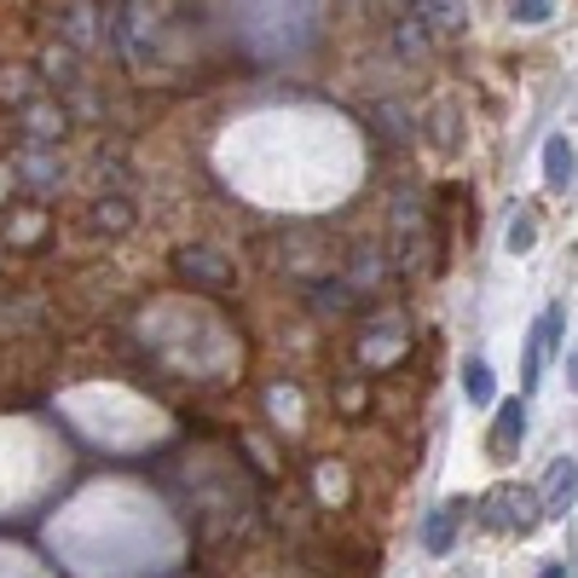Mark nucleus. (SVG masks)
Segmentation results:
<instances>
[{
  "label": "nucleus",
  "instance_id": "nucleus-1",
  "mask_svg": "<svg viewBox=\"0 0 578 578\" xmlns=\"http://www.w3.org/2000/svg\"><path fill=\"white\" fill-rule=\"evenodd\" d=\"M544 521L538 509V492H521V486H497L481 497V526L486 533H533Z\"/></svg>",
  "mask_w": 578,
  "mask_h": 578
},
{
  "label": "nucleus",
  "instance_id": "nucleus-2",
  "mask_svg": "<svg viewBox=\"0 0 578 578\" xmlns=\"http://www.w3.org/2000/svg\"><path fill=\"white\" fill-rule=\"evenodd\" d=\"M561 336H567V307H549V313L533 324V336H526V359H521V399L538 388V376H544L549 354L561 347Z\"/></svg>",
  "mask_w": 578,
  "mask_h": 578
},
{
  "label": "nucleus",
  "instance_id": "nucleus-3",
  "mask_svg": "<svg viewBox=\"0 0 578 578\" xmlns=\"http://www.w3.org/2000/svg\"><path fill=\"white\" fill-rule=\"evenodd\" d=\"M497 417H492V434H486V451H492V463H515L521 458V445H526V429H533V417H526V399H492Z\"/></svg>",
  "mask_w": 578,
  "mask_h": 578
},
{
  "label": "nucleus",
  "instance_id": "nucleus-4",
  "mask_svg": "<svg viewBox=\"0 0 578 578\" xmlns=\"http://www.w3.org/2000/svg\"><path fill=\"white\" fill-rule=\"evenodd\" d=\"M463 515H469V497H445V504L422 521V549L440 561V556H451L458 549V526H463Z\"/></svg>",
  "mask_w": 578,
  "mask_h": 578
},
{
  "label": "nucleus",
  "instance_id": "nucleus-5",
  "mask_svg": "<svg viewBox=\"0 0 578 578\" xmlns=\"http://www.w3.org/2000/svg\"><path fill=\"white\" fill-rule=\"evenodd\" d=\"M572 486H578V463H572V458H556V463L544 469L538 509H544V515H567V509H572Z\"/></svg>",
  "mask_w": 578,
  "mask_h": 578
},
{
  "label": "nucleus",
  "instance_id": "nucleus-6",
  "mask_svg": "<svg viewBox=\"0 0 578 578\" xmlns=\"http://www.w3.org/2000/svg\"><path fill=\"white\" fill-rule=\"evenodd\" d=\"M544 186L549 191H567L572 186V139L567 134H549L544 139Z\"/></svg>",
  "mask_w": 578,
  "mask_h": 578
},
{
  "label": "nucleus",
  "instance_id": "nucleus-7",
  "mask_svg": "<svg viewBox=\"0 0 578 578\" xmlns=\"http://www.w3.org/2000/svg\"><path fill=\"white\" fill-rule=\"evenodd\" d=\"M463 393H469V406H492L497 399V376H492V365L481 354L463 365Z\"/></svg>",
  "mask_w": 578,
  "mask_h": 578
},
{
  "label": "nucleus",
  "instance_id": "nucleus-8",
  "mask_svg": "<svg viewBox=\"0 0 578 578\" xmlns=\"http://www.w3.org/2000/svg\"><path fill=\"white\" fill-rule=\"evenodd\" d=\"M422 23L440 35H458L463 30V12H458V0H422Z\"/></svg>",
  "mask_w": 578,
  "mask_h": 578
},
{
  "label": "nucleus",
  "instance_id": "nucleus-9",
  "mask_svg": "<svg viewBox=\"0 0 578 578\" xmlns=\"http://www.w3.org/2000/svg\"><path fill=\"white\" fill-rule=\"evenodd\" d=\"M509 18L515 23H549L556 18V0H509Z\"/></svg>",
  "mask_w": 578,
  "mask_h": 578
},
{
  "label": "nucleus",
  "instance_id": "nucleus-10",
  "mask_svg": "<svg viewBox=\"0 0 578 578\" xmlns=\"http://www.w3.org/2000/svg\"><path fill=\"white\" fill-rule=\"evenodd\" d=\"M533 243H538V225L521 214V220L509 225V255H526V249H533Z\"/></svg>",
  "mask_w": 578,
  "mask_h": 578
},
{
  "label": "nucleus",
  "instance_id": "nucleus-11",
  "mask_svg": "<svg viewBox=\"0 0 578 578\" xmlns=\"http://www.w3.org/2000/svg\"><path fill=\"white\" fill-rule=\"evenodd\" d=\"M538 578H572V572H567V567H561V561H549V567H544V572H538Z\"/></svg>",
  "mask_w": 578,
  "mask_h": 578
}]
</instances>
